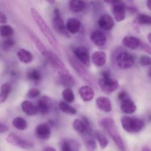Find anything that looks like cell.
<instances>
[{"label": "cell", "mask_w": 151, "mask_h": 151, "mask_svg": "<svg viewBox=\"0 0 151 151\" xmlns=\"http://www.w3.org/2000/svg\"><path fill=\"white\" fill-rule=\"evenodd\" d=\"M13 29L11 26L7 24H3L0 26V35L4 38H10L13 35Z\"/></svg>", "instance_id": "33"}, {"label": "cell", "mask_w": 151, "mask_h": 151, "mask_svg": "<svg viewBox=\"0 0 151 151\" xmlns=\"http://www.w3.org/2000/svg\"><path fill=\"white\" fill-rule=\"evenodd\" d=\"M107 4H114L116 3H119L122 1V0H103Z\"/></svg>", "instance_id": "45"}, {"label": "cell", "mask_w": 151, "mask_h": 151, "mask_svg": "<svg viewBox=\"0 0 151 151\" xmlns=\"http://www.w3.org/2000/svg\"><path fill=\"white\" fill-rule=\"evenodd\" d=\"M73 128L82 135H85L87 134H91V127H90L89 122H88L87 119H76L72 124Z\"/></svg>", "instance_id": "10"}, {"label": "cell", "mask_w": 151, "mask_h": 151, "mask_svg": "<svg viewBox=\"0 0 151 151\" xmlns=\"http://www.w3.org/2000/svg\"><path fill=\"white\" fill-rule=\"evenodd\" d=\"M29 37H30V38H31V40L32 41V42H33L34 44H35V45L36 46V47H37V49L38 50V51H39L42 54L43 56L45 55V54L47 52L48 50L46 48L45 46L44 45V44H43V43L41 41V40H40L38 37L35 36V35H34L33 33H32V32H30V33H29Z\"/></svg>", "instance_id": "28"}, {"label": "cell", "mask_w": 151, "mask_h": 151, "mask_svg": "<svg viewBox=\"0 0 151 151\" xmlns=\"http://www.w3.org/2000/svg\"><path fill=\"white\" fill-rule=\"evenodd\" d=\"M116 62L117 66L120 69H128L134 64L135 59L131 53L127 52H121L116 56Z\"/></svg>", "instance_id": "4"}, {"label": "cell", "mask_w": 151, "mask_h": 151, "mask_svg": "<svg viewBox=\"0 0 151 151\" xmlns=\"http://www.w3.org/2000/svg\"><path fill=\"white\" fill-rule=\"evenodd\" d=\"M100 88L104 93L108 94L117 90L119 87V84L116 80L109 78H103L100 79L98 82Z\"/></svg>", "instance_id": "6"}, {"label": "cell", "mask_w": 151, "mask_h": 151, "mask_svg": "<svg viewBox=\"0 0 151 151\" xmlns=\"http://www.w3.org/2000/svg\"><path fill=\"white\" fill-rule=\"evenodd\" d=\"M15 44V41L13 39H11V38H9V39L5 40L3 43V47L5 50H7V49L11 48L12 47H13Z\"/></svg>", "instance_id": "40"}, {"label": "cell", "mask_w": 151, "mask_h": 151, "mask_svg": "<svg viewBox=\"0 0 151 151\" xmlns=\"http://www.w3.org/2000/svg\"><path fill=\"white\" fill-rule=\"evenodd\" d=\"M80 145L76 140L65 139L60 145V151H78Z\"/></svg>", "instance_id": "22"}, {"label": "cell", "mask_w": 151, "mask_h": 151, "mask_svg": "<svg viewBox=\"0 0 151 151\" xmlns=\"http://www.w3.org/2000/svg\"><path fill=\"white\" fill-rule=\"evenodd\" d=\"M125 11H126L125 6L122 2L113 4L112 12H113L115 20L117 22H122L125 19Z\"/></svg>", "instance_id": "13"}, {"label": "cell", "mask_w": 151, "mask_h": 151, "mask_svg": "<svg viewBox=\"0 0 151 151\" xmlns=\"http://www.w3.org/2000/svg\"><path fill=\"white\" fill-rule=\"evenodd\" d=\"M62 97L66 103H72L75 100V95L71 88H65L62 92Z\"/></svg>", "instance_id": "34"}, {"label": "cell", "mask_w": 151, "mask_h": 151, "mask_svg": "<svg viewBox=\"0 0 151 151\" xmlns=\"http://www.w3.org/2000/svg\"><path fill=\"white\" fill-rule=\"evenodd\" d=\"M59 109H60V110L62 112H63L65 114H67L74 115L77 114L76 109L69 106L66 102H60L59 103Z\"/></svg>", "instance_id": "32"}, {"label": "cell", "mask_w": 151, "mask_h": 151, "mask_svg": "<svg viewBox=\"0 0 151 151\" xmlns=\"http://www.w3.org/2000/svg\"><path fill=\"white\" fill-rule=\"evenodd\" d=\"M44 151H56V150L54 148V147H47L46 148L44 149Z\"/></svg>", "instance_id": "46"}, {"label": "cell", "mask_w": 151, "mask_h": 151, "mask_svg": "<svg viewBox=\"0 0 151 151\" xmlns=\"http://www.w3.org/2000/svg\"><path fill=\"white\" fill-rule=\"evenodd\" d=\"M53 27L56 32H59L61 35H65L66 37H69L68 32L66 31V26L64 24L63 19L61 17L60 11L58 9H55L54 10V19H53Z\"/></svg>", "instance_id": "8"}, {"label": "cell", "mask_w": 151, "mask_h": 151, "mask_svg": "<svg viewBox=\"0 0 151 151\" xmlns=\"http://www.w3.org/2000/svg\"><path fill=\"white\" fill-rule=\"evenodd\" d=\"M40 94V91L38 88H32L27 91V97L29 98H36L37 97H38Z\"/></svg>", "instance_id": "39"}, {"label": "cell", "mask_w": 151, "mask_h": 151, "mask_svg": "<svg viewBox=\"0 0 151 151\" xmlns=\"http://www.w3.org/2000/svg\"><path fill=\"white\" fill-rule=\"evenodd\" d=\"M35 134L40 139L46 140L48 139L51 136V130L47 124H40L37 126Z\"/></svg>", "instance_id": "16"}, {"label": "cell", "mask_w": 151, "mask_h": 151, "mask_svg": "<svg viewBox=\"0 0 151 151\" xmlns=\"http://www.w3.org/2000/svg\"><path fill=\"white\" fill-rule=\"evenodd\" d=\"M44 57L46 58V59L50 63V65L58 71V74L63 73V72H66L69 71L67 69V68H66V66H65L64 63H63V62L55 53L52 52L48 50Z\"/></svg>", "instance_id": "5"}, {"label": "cell", "mask_w": 151, "mask_h": 151, "mask_svg": "<svg viewBox=\"0 0 151 151\" xmlns=\"http://www.w3.org/2000/svg\"><path fill=\"white\" fill-rule=\"evenodd\" d=\"M122 44L127 48L131 49V50H136L140 47L141 41L136 37L125 36L122 40Z\"/></svg>", "instance_id": "23"}, {"label": "cell", "mask_w": 151, "mask_h": 151, "mask_svg": "<svg viewBox=\"0 0 151 151\" xmlns=\"http://www.w3.org/2000/svg\"><path fill=\"white\" fill-rule=\"evenodd\" d=\"M100 125L109 134V135L112 139L115 145L117 146L118 148L121 151H125V143L118 132L114 121L111 118H105V119H102V121L100 122Z\"/></svg>", "instance_id": "2"}, {"label": "cell", "mask_w": 151, "mask_h": 151, "mask_svg": "<svg viewBox=\"0 0 151 151\" xmlns=\"http://www.w3.org/2000/svg\"><path fill=\"white\" fill-rule=\"evenodd\" d=\"M120 109L123 113L127 114H131L136 111L137 106L134 103V101L130 99V97H128L125 100H121Z\"/></svg>", "instance_id": "17"}, {"label": "cell", "mask_w": 151, "mask_h": 151, "mask_svg": "<svg viewBox=\"0 0 151 151\" xmlns=\"http://www.w3.org/2000/svg\"><path fill=\"white\" fill-rule=\"evenodd\" d=\"M47 1H48V2L50 3V4H54V3L55 2L56 0H47Z\"/></svg>", "instance_id": "49"}, {"label": "cell", "mask_w": 151, "mask_h": 151, "mask_svg": "<svg viewBox=\"0 0 151 151\" xmlns=\"http://www.w3.org/2000/svg\"><path fill=\"white\" fill-rule=\"evenodd\" d=\"M7 17H6L5 14H4L3 13L0 12V23L2 24H5L7 23Z\"/></svg>", "instance_id": "42"}, {"label": "cell", "mask_w": 151, "mask_h": 151, "mask_svg": "<svg viewBox=\"0 0 151 151\" xmlns=\"http://www.w3.org/2000/svg\"><path fill=\"white\" fill-rule=\"evenodd\" d=\"M139 47H142V48L143 49V50H145V51L147 52V53L150 54V47L149 45H147V44H145V43H141Z\"/></svg>", "instance_id": "41"}, {"label": "cell", "mask_w": 151, "mask_h": 151, "mask_svg": "<svg viewBox=\"0 0 151 151\" xmlns=\"http://www.w3.org/2000/svg\"><path fill=\"white\" fill-rule=\"evenodd\" d=\"M17 57L19 60L24 63H29L33 60V56L31 54L30 52L24 49H22L18 51Z\"/></svg>", "instance_id": "27"}, {"label": "cell", "mask_w": 151, "mask_h": 151, "mask_svg": "<svg viewBox=\"0 0 151 151\" xmlns=\"http://www.w3.org/2000/svg\"><path fill=\"white\" fill-rule=\"evenodd\" d=\"M8 131V127L4 124L0 123V134H3Z\"/></svg>", "instance_id": "43"}, {"label": "cell", "mask_w": 151, "mask_h": 151, "mask_svg": "<svg viewBox=\"0 0 151 151\" xmlns=\"http://www.w3.org/2000/svg\"><path fill=\"white\" fill-rule=\"evenodd\" d=\"M37 110L41 114H46L49 113L52 108L51 99L47 96L41 97L37 103Z\"/></svg>", "instance_id": "11"}, {"label": "cell", "mask_w": 151, "mask_h": 151, "mask_svg": "<svg viewBox=\"0 0 151 151\" xmlns=\"http://www.w3.org/2000/svg\"><path fill=\"white\" fill-rule=\"evenodd\" d=\"M90 39L97 47H103L107 41L106 35L100 30H95L91 32Z\"/></svg>", "instance_id": "15"}, {"label": "cell", "mask_w": 151, "mask_h": 151, "mask_svg": "<svg viewBox=\"0 0 151 151\" xmlns=\"http://www.w3.org/2000/svg\"><path fill=\"white\" fill-rule=\"evenodd\" d=\"M96 106L97 109L106 113L111 112L112 110L111 103L110 100L106 97H100L96 100Z\"/></svg>", "instance_id": "19"}, {"label": "cell", "mask_w": 151, "mask_h": 151, "mask_svg": "<svg viewBox=\"0 0 151 151\" xmlns=\"http://www.w3.org/2000/svg\"><path fill=\"white\" fill-rule=\"evenodd\" d=\"M150 36H151V34L149 33V34H148V41H149V43H150V41H151V40H150Z\"/></svg>", "instance_id": "50"}, {"label": "cell", "mask_w": 151, "mask_h": 151, "mask_svg": "<svg viewBox=\"0 0 151 151\" xmlns=\"http://www.w3.org/2000/svg\"><path fill=\"white\" fill-rule=\"evenodd\" d=\"M95 137L98 141L99 145L102 149H105L109 145V140L108 139L100 132H96Z\"/></svg>", "instance_id": "35"}, {"label": "cell", "mask_w": 151, "mask_h": 151, "mask_svg": "<svg viewBox=\"0 0 151 151\" xmlns=\"http://www.w3.org/2000/svg\"><path fill=\"white\" fill-rule=\"evenodd\" d=\"M128 97H128V94H127L126 92H124V91H122V92H121L120 94H119V99L120 100V101L121 100L128 98Z\"/></svg>", "instance_id": "44"}, {"label": "cell", "mask_w": 151, "mask_h": 151, "mask_svg": "<svg viewBox=\"0 0 151 151\" xmlns=\"http://www.w3.org/2000/svg\"><path fill=\"white\" fill-rule=\"evenodd\" d=\"M30 12H31V15H32L35 24H36L37 26L38 27L40 30L41 31V32L44 34V36L47 38V41H49L50 45H52L53 47H55V48H57L58 47L57 40H56L55 35H53L52 32L51 31V29H50V27L48 26L47 22L44 20L42 16L40 15V13H38L35 8H33V7L31 8Z\"/></svg>", "instance_id": "1"}, {"label": "cell", "mask_w": 151, "mask_h": 151, "mask_svg": "<svg viewBox=\"0 0 151 151\" xmlns=\"http://www.w3.org/2000/svg\"><path fill=\"white\" fill-rule=\"evenodd\" d=\"M66 29L68 32L71 34H76L80 31L81 23L78 19L75 18H70L67 20L66 24Z\"/></svg>", "instance_id": "20"}, {"label": "cell", "mask_w": 151, "mask_h": 151, "mask_svg": "<svg viewBox=\"0 0 151 151\" xmlns=\"http://www.w3.org/2000/svg\"><path fill=\"white\" fill-rule=\"evenodd\" d=\"M147 7L148 10H151V6H150V0H147Z\"/></svg>", "instance_id": "47"}, {"label": "cell", "mask_w": 151, "mask_h": 151, "mask_svg": "<svg viewBox=\"0 0 151 151\" xmlns=\"http://www.w3.org/2000/svg\"><path fill=\"white\" fill-rule=\"evenodd\" d=\"M6 140L11 145L18 147L19 148L24 149V150H29V149L33 147V145L32 143L27 141V140L23 139L21 137H19V136H17L15 134H13V133L7 136Z\"/></svg>", "instance_id": "7"}, {"label": "cell", "mask_w": 151, "mask_h": 151, "mask_svg": "<svg viewBox=\"0 0 151 151\" xmlns=\"http://www.w3.org/2000/svg\"><path fill=\"white\" fill-rule=\"evenodd\" d=\"M98 24L99 27L104 30H111L114 26V21L111 16L104 14L99 19Z\"/></svg>", "instance_id": "14"}, {"label": "cell", "mask_w": 151, "mask_h": 151, "mask_svg": "<svg viewBox=\"0 0 151 151\" xmlns=\"http://www.w3.org/2000/svg\"><path fill=\"white\" fill-rule=\"evenodd\" d=\"M27 78L34 82H38L41 79V72L37 69H31L28 72Z\"/></svg>", "instance_id": "36"}, {"label": "cell", "mask_w": 151, "mask_h": 151, "mask_svg": "<svg viewBox=\"0 0 151 151\" xmlns=\"http://www.w3.org/2000/svg\"><path fill=\"white\" fill-rule=\"evenodd\" d=\"M70 63L71 65H72V67H73L74 69H75V70L76 71L77 73L80 75V77H81V78L83 80H85V81H88L90 83H92L90 75H88V72H86V70L84 69L83 66H81V65L80 64V63L78 60H76L75 58H70Z\"/></svg>", "instance_id": "12"}, {"label": "cell", "mask_w": 151, "mask_h": 151, "mask_svg": "<svg viewBox=\"0 0 151 151\" xmlns=\"http://www.w3.org/2000/svg\"><path fill=\"white\" fill-rule=\"evenodd\" d=\"M74 54L82 64L86 66H90V55L88 49L83 46L78 47L74 50Z\"/></svg>", "instance_id": "9"}, {"label": "cell", "mask_w": 151, "mask_h": 151, "mask_svg": "<svg viewBox=\"0 0 151 151\" xmlns=\"http://www.w3.org/2000/svg\"><path fill=\"white\" fill-rule=\"evenodd\" d=\"M80 96L84 102H90L94 97V91L89 86H81L78 90Z\"/></svg>", "instance_id": "18"}, {"label": "cell", "mask_w": 151, "mask_h": 151, "mask_svg": "<svg viewBox=\"0 0 151 151\" xmlns=\"http://www.w3.org/2000/svg\"><path fill=\"white\" fill-rule=\"evenodd\" d=\"M142 151H150V148H149V147H144L142 148Z\"/></svg>", "instance_id": "48"}, {"label": "cell", "mask_w": 151, "mask_h": 151, "mask_svg": "<svg viewBox=\"0 0 151 151\" xmlns=\"http://www.w3.org/2000/svg\"><path fill=\"white\" fill-rule=\"evenodd\" d=\"M12 124H13L14 128H16L18 130H20V131H24L27 127V123L26 120L23 118L20 117V116L15 117L13 119Z\"/></svg>", "instance_id": "31"}, {"label": "cell", "mask_w": 151, "mask_h": 151, "mask_svg": "<svg viewBox=\"0 0 151 151\" xmlns=\"http://www.w3.org/2000/svg\"><path fill=\"white\" fill-rule=\"evenodd\" d=\"M139 63L143 66H148L151 63V59L149 56L142 55L139 59Z\"/></svg>", "instance_id": "38"}, {"label": "cell", "mask_w": 151, "mask_h": 151, "mask_svg": "<svg viewBox=\"0 0 151 151\" xmlns=\"http://www.w3.org/2000/svg\"><path fill=\"white\" fill-rule=\"evenodd\" d=\"M69 7L74 13H80L86 8V2L83 0H70Z\"/></svg>", "instance_id": "26"}, {"label": "cell", "mask_w": 151, "mask_h": 151, "mask_svg": "<svg viewBox=\"0 0 151 151\" xmlns=\"http://www.w3.org/2000/svg\"><path fill=\"white\" fill-rule=\"evenodd\" d=\"M22 109L27 115H29V116H33L38 113L36 106H35L33 103L28 100L22 102Z\"/></svg>", "instance_id": "25"}, {"label": "cell", "mask_w": 151, "mask_h": 151, "mask_svg": "<svg viewBox=\"0 0 151 151\" xmlns=\"http://www.w3.org/2000/svg\"><path fill=\"white\" fill-rule=\"evenodd\" d=\"M106 60H107V56L106 52L103 51L95 52L91 56V60L93 63L98 67L104 66L106 63Z\"/></svg>", "instance_id": "21"}, {"label": "cell", "mask_w": 151, "mask_h": 151, "mask_svg": "<svg viewBox=\"0 0 151 151\" xmlns=\"http://www.w3.org/2000/svg\"><path fill=\"white\" fill-rule=\"evenodd\" d=\"M121 123L123 129L130 134L139 132L145 126V122L142 119L126 116L121 118Z\"/></svg>", "instance_id": "3"}, {"label": "cell", "mask_w": 151, "mask_h": 151, "mask_svg": "<svg viewBox=\"0 0 151 151\" xmlns=\"http://www.w3.org/2000/svg\"><path fill=\"white\" fill-rule=\"evenodd\" d=\"M10 91H11V85L10 83H5L1 86V91H0V103L5 102Z\"/></svg>", "instance_id": "29"}, {"label": "cell", "mask_w": 151, "mask_h": 151, "mask_svg": "<svg viewBox=\"0 0 151 151\" xmlns=\"http://www.w3.org/2000/svg\"><path fill=\"white\" fill-rule=\"evenodd\" d=\"M84 136V142L85 145L88 151H94L97 148V143L94 141V139L91 137L90 134H85Z\"/></svg>", "instance_id": "30"}, {"label": "cell", "mask_w": 151, "mask_h": 151, "mask_svg": "<svg viewBox=\"0 0 151 151\" xmlns=\"http://www.w3.org/2000/svg\"><path fill=\"white\" fill-rule=\"evenodd\" d=\"M136 22L139 24L150 25L151 24V18L149 15L139 14L136 19Z\"/></svg>", "instance_id": "37"}, {"label": "cell", "mask_w": 151, "mask_h": 151, "mask_svg": "<svg viewBox=\"0 0 151 151\" xmlns=\"http://www.w3.org/2000/svg\"><path fill=\"white\" fill-rule=\"evenodd\" d=\"M60 77V81L62 85L66 88H70L75 86V80L73 79L72 75H70L69 72H63V73L58 74Z\"/></svg>", "instance_id": "24"}]
</instances>
